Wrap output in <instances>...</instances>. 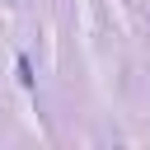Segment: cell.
<instances>
[{
	"label": "cell",
	"mask_w": 150,
	"mask_h": 150,
	"mask_svg": "<svg viewBox=\"0 0 150 150\" xmlns=\"http://www.w3.org/2000/svg\"><path fill=\"white\" fill-rule=\"evenodd\" d=\"M19 80H23V84H33V66H28V56H19Z\"/></svg>",
	"instance_id": "obj_1"
}]
</instances>
